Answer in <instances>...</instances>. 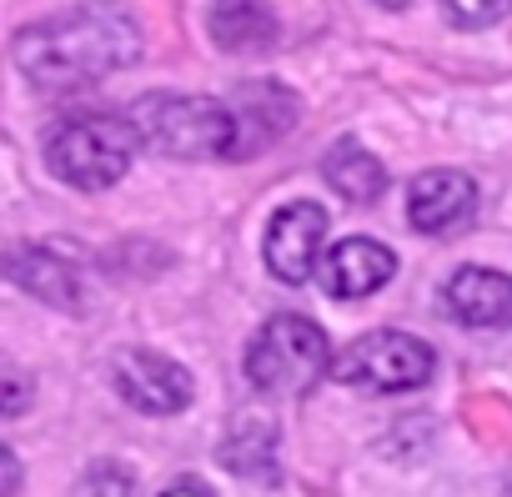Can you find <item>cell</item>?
I'll return each mask as SVG.
<instances>
[{"label": "cell", "instance_id": "obj_1", "mask_svg": "<svg viewBox=\"0 0 512 497\" xmlns=\"http://www.w3.org/2000/svg\"><path fill=\"white\" fill-rule=\"evenodd\" d=\"M11 56H16V71L36 91L71 96L131 66L141 56V26L116 0H86V6H71L26 26L11 41Z\"/></svg>", "mask_w": 512, "mask_h": 497}, {"label": "cell", "instance_id": "obj_2", "mask_svg": "<svg viewBox=\"0 0 512 497\" xmlns=\"http://www.w3.org/2000/svg\"><path fill=\"white\" fill-rule=\"evenodd\" d=\"M131 126L151 151H161L171 161L236 156V116H231V106H221L211 96H181V91L141 96L131 111Z\"/></svg>", "mask_w": 512, "mask_h": 497}, {"label": "cell", "instance_id": "obj_3", "mask_svg": "<svg viewBox=\"0 0 512 497\" xmlns=\"http://www.w3.org/2000/svg\"><path fill=\"white\" fill-rule=\"evenodd\" d=\"M332 372L327 332L312 317L282 312L246 347V382L267 397H302Z\"/></svg>", "mask_w": 512, "mask_h": 497}, {"label": "cell", "instance_id": "obj_4", "mask_svg": "<svg viewBox=\"0 0 512 497\" xmlns=\"http://www.w3.org/2000/svg\"><path fill=\"white\" fill-rule=\"evenodd\" d=\"M136 141L141 136L131 121L106 116V111H86V116H71L51 131L46 166L76 191H106L131 171Z\"/></svg>", "mask_w": 512, "mask_h": 497}, {"label": "cell", "instance_id": "obj_5", "mask_svg": "<svg viewBox=\"0 0 512 497\" xmlns=\"http://www.w3.org/2000/svg\"><path fill=\"white\" fill-rule=\"evenodd\" d=\"M432 372H437V352H432L422 337H412V332H387V327L357 337V342L332 362V377H337V382L362 387V392H377V397H387V392H412V387L432 382Z\"/></svg>", "mask_w": 512, "mask_h": 497}, {"label": "cell", "instance_id": "obj_6", "mask_svg": "<svg viewBox=\"0 0 512 497\" xmlns=\"http://www.w3.org/2000/svg\"><path fill=\"white\" fill-rule=\"evenodd\" d=\"M111 382L146 417H171V412L191 407V392H196V382H191V372L181 362H171L161 352H146V347L121 352L116 367H111Z\"/></svg>", "mask_w": 512, "mask_h": 497}, {"label": "cell", "instance_id": "obj_7", "mask_svg": "<svg viewBox=\"0 0 512 497\" xmlns=\"http://www.w3.org/2000/svg\"><path fill=\"white\" fill-rule=\"evenodd\" d=\"M322 241H327V211L317 201L282 206L267 226V267H272V277L287 282V287H302L317 272Z\"/></svg>", "mask_w": 512, "mask_h": 497}, {"label": "cell", "instance_id": "obj_8", "mask_svg": "<svg viewBox=\"0 0 512 497\" xmlns=\"http://www.w3.org/2000/svg\"><path fill=\"white\" fill-rule=\"evenodd\" d=\"M231 116H236V156H256L297 126L302 106L282 81H241L231 91Z\"/></svg>", "mask_w": 512, "mask_h": 497}, {"label": "cell", "instance_id": "obj_9", "mask_svg": "<svg viewBox=\"0 0 512 497\" xmlns=\"http://www.w3.org/2000/svg\"><path fill=\"white\" fill-rule=\"evenodd\" d=\"M472 216H477V186L462 171H447V166L422 171L407 191V221L427 236H452Z\"/></svg>", "mask_w": 512, "mask_h": 497}, {"label": "cell", "instance_id": "obj_10", "mask_svg": "<svg viewBox=\"0 0 512 497\" xmlns=\"http://www.w3.org/2000/svg\"><path fill=\"white\" fill-rule=\"evenodd\" d=\"M6 277L21 292H31L36 302L56 307V312H86V302H91L81 267H71L66 257L46 252V246H11L6 252Z\"/></svg>", "mask_w": 512, "mask_h": 497}, {"label": "cell", "instance_id": "obj_11", "mask_svg": "<svg viewBox=\"0 0 512 497\" xmlns=\"http://www.w3.org/2000/svg\"><path fill=\"white\" fill-rule=\"evenodd\" d=\"M442 307L452 312V322L477 332L512 327V277L492 267H457L442 287Z\"/></svg>", "mask_w": 512, "mask_h": 497}, {"label": "cell", "instance_id": "obj_12", "mask_svg": "<svg viewBox=\"0 0 512 497\" xmlns=\"http://www.w3.org/2000/svg\"><path fill=\"white\" fill-rule=\"evenodd\" d=\"M397 272V257H392V246L372 241V236H352L342 246H332V257L322 262V287L332 297H372L392 282Z\"/></svg>", "mask_w": 512, "mask_h": 497}, {"label": "cell", "instance_id": "obj_13", "mask_svg": "<svg viewBox=\"0 0 512 497\" xmlns=\"http://www.w3.org/2000/svg\"><path fill=\"white\" fill-rule=\"evenodd\" d=\"M206 26H211V41H216L221 51H231V56L272 51L277 36H282L272 0H211Z\"/></svg>", "mask_w": 512, "mask_h": 497}, {"label": "cell", "instance_id": "obj_14", "mask_svg": "<svg viewBox=\"0 0 512 497\" xmlns=\"http://www.w3.org/2000/svg\"><path fill=\"white\" fill-rule=\"evenodd\" d=\"M221 467L251 482H277V427L267 417H241L216 447Z\"/></svg>", "mask_w": 512, "mask_h": 497}, {"label": "cell", "instance_id": "obj_15", "mask_svg": "<svg viewBox=\"0 0 512 497\" xmlns=\"http://www.w3.org/2000/svg\"><path fill=\"white\" fill-rule=\"evenodd\" d=\"M322 176L332 191H342L347 201H377L382 186H387V171L372 151H362L357 141H337L322 161Z\"/></svg>", "mask_w": 512, "mask_h": 497}, {"label": "cell", "instance_id": "obj_16", "mask_svg": "<svg viewBox=\"0 0 512 497\" xmlns=\"http://www.w3.org/2000/svg\"><path fill=\"white\" fill-rule=\"evenodd\" d=\"M442 11L457 31H482V26H497L512 11V0H442Z\"/></svg>", "mask_w": 512, "mask_h": 497}, {"label": "cell", "instance_id": "obj_17", "mask_svg": "<svg viewBox=\"0 0 512 497\" xmlns=\"http://www.w3.org/2000/svg\"><path fill=\"white\" fill-rule=\"evenodd\" d=\"M81 497H136V477L126 467H116V462H101V467L86 472Z\"/></svg>", "mask_w": 512, "mask_h": 497}, {"label": "cell", "instance_id": "obj_18", "mask_svg": "<svg viewBox=\"0 0 512 497\" xmlns=\"http://www.w3.org/2000/svg\"><path fill=\"white\" fill-rule=\"evenodd\" d=\"M16 412H26V382H21V372H6V417H16Z\"/></svg>", "mask_w": 512, "mask_h": 497}, {"label": "cell", "instance_id": "obj_19", "mask_svg": "<svg viewBox=\"0 0 512 497\" xmlns=\"http://www.w3.org/2000/svg\"><path fill=\"white\" fill-rule=\"evenodd\" d=\"M16 482H21V462H16V452H6V497L16 492Z\"/></svg>", "mask_w": 512, "mask_h": 497}, {"label": "cell", "instance_id": "obj_20", "mask_svg": "<svg viewBox=\"0 0 512 497\" xmlns=\"http://www.w3.org/2000/svg\"><path fill=\"white\" fill-rule=\"evenodd\" d=\"M166 497H211V492H206V487H196V482H176Z\"/></svg>", "mask_w": 512, "mask_h": 497}, {"label": "cell", "instance_id": "obj_21", "mask_svg": "<svg viewBox=\"0 0 512 497\" xmlns=\"http://www.w3.org/2000/svg\"><path fill=\"white\" fill-rule=\"evenodd\" d=\"M377 6H387V11H402V6H407V0H377Z\"/></svg>", "mask_w": 512, "mask_h": 497}]
</instances>
